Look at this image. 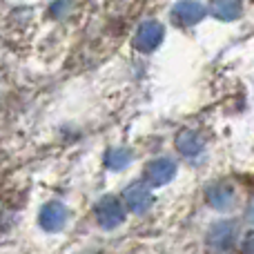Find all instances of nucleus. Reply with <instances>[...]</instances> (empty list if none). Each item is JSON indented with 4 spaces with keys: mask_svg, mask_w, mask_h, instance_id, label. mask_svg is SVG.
<instances>
[{
    "mask_svg": "<svg viewBox=\"0 0 254 254\" xmlns=\"http://www.w3.org/2000/svg\"><path fill=\"white\" fill-rule=\"evenodd\" d=\"M161 38H163L161 25H158V22H145V25H140L138 31H136L134 45L138 49H143V52H147V49L156 47V45L161 43Z\"/></svg>",
    "mask_w": 254,
    "mask_h": 254,
    "instance_id": "nucleus-1",
    "label": "nucleus"
}]
</instances>
